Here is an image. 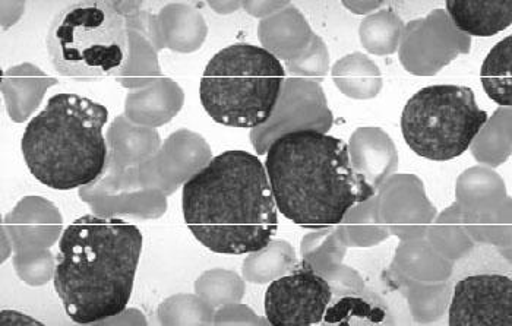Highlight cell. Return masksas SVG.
I'll list each match as a JSON object with an SVG mask.
<instances>
[{
  "label": "cell",
  "mask_w": 512,
  "mask_h": 326,
  "mask_svg": "<svg viewBox=\"0 0 512 326\" xmlns=\"http://www.w3.org/2000/svg\"><path fill=\"white\" fill-rule=\"evenodd\" d=\"M333 299L330 284L312 268L273 281L265 291V315L274 326L321 324Z\"/></svg>",
  "instance_id": "obj_8"
},
{
  "label": "cell",
  "mask_w": 512,
  "mask_h": 326,
  "mask_svg": "<svg viewBox=\"0 0 512 326\" xmlns=\"http://www.w3.org/2000/svg\"><path fill=\"white\" fill-rule=\"evenodd\" d=\"M483 88L499 106H512V39L499 41L482 66Z\"/></svg>",
  "instance_id": "obj_12"
},
{
  "label": "cell",
  "mask_w": 512,
  "mask_h": 326,
  "mask_svg": "<svg viewBox=\"0 0 512 326\" xmlns=\"http://www.w3.org/2000/svg\"><path fill=\"white\" fill-rule=\"evenodd\" d=\"M142 242L141 230L119 218L82 215L66 227L53 284L71 321L88 325L125 312Z\"/></svg>",
  "instance_id": "obj_3"
},
{
  "label": "cell",
  "mask_w": 512,
  "mask_h": 326,
  "mask_svg": "<svg viewBox=\"0 0 512 326\" xmlns=\"http://www.w3.org/2000/svg\"><path fill=\"white\" fill-rule=\"evenodd\" d=\"M451 326H512V281L505 275H473L454 288Z\"/></svg>",
  "instance_id": "obj_9"
},
{
  "label": "cell",
  "mask_w": 512,
  "mask_h": 326,
  "mask_svg": "<svg viewBox=\"0 0 512 326\" xmlns=\"http://www.w3.org/2000/svg\"><path fill=\"white\" fill-rule=\"evenodd\" d=\"M322 321L340 326L393 325L390 310L375 294L343 297L327 307Z\"/></svg>",
  "instance_id": "obj_11"
},
{
  "label": "cell",
  "mask_w": 512,
  "mask_h": 326,
  "mask_svg": "<svg viewBox=\"0 0 512 326\" xmlns=\"http://www.w3.org/2000/svg\"><path fill=\"white\" fill-rule=\"evenodd\" d=\"M277 210L305 229L340 224L375 188L357 173L346 142L315 129L274 139L265 160Z\"/></svg>",
  "instance_id": "obj_2"
},
{
  "label": "cell",
  "mask_w": 512,
  "mask_h": 326,
  "mask_svg": "<svg viewBox=\"0 0 512 326\" xmlns=\"http://www.w3.org/2000/svg\"><path fill=\"white\" fill-rule=\"evenodd\" d=\"M128 44L125 18L106 0L66 6L53 18L46 39L53 68L69 78L115 74L128 59Z\"/></svg>",
  "instance_id": "obj_6"
},
{
  "label": "cell",
  "mask_w": 512,
  "mask_h": 326,
  "mask_svg": "<svg viewBox=\"0 0 512 326\" xmlns=\"http://www.w3.org/2000/svg\"><path fill=\"white\" fill-rule=\"evenodd\" d=\"M284 77L283 65L273 53L254 44H232L208 62L199 97L214 122L258 128L273 116Z\"/></svg>",
  "instance_id": "obj_5"
},
{
  "label": "cell",
  "mask_w": 512,
  "mask_h": 326,
  "mask_svg": "<svg viewBox=\"0 0 512 326\" xmlns=\"http://www.w3.org/2000/svg\"><path fill=\"white\" fill-rule=\"evenodd\" d=\"M182 211L195 239L211 252L246 255L267 248L278 210L264 164L246 151H226L183 185Z\"/></svg>",
  "instance_id": "obj_1"
},
{
  "label": "cell",
  "mask_w": 512,
  "mask_h": 326,
  "mask_svg": "<svg viewBox=\"0 0 512 326\" xmlns=\"http://www.w3.org/2000/svg\"><path fill=\"white\" fill-rule=\"evenodd\" d=\"M107 120L109 110L90 98L66 93L49 98L21 139L22 157L34 179L55 191L99 179L107 161Z\"/></svg>",
  "instance_id": "obj_4"
},
{
  "label": "cell",
  "mask_w": 512,
  "mask_h": 326,
  "mask_svg": "<svg viewBox=\"0 0 512 326\" xmlns=\"http://www.w3.org/2000/svg\"><path fill=\"white\" fill-rule=\"evenodd\" d=\"M486 122L488 113L479 109L470 88L432 85L407 101L401 132L420 157L448 161L469 150Z\"/></svg>",
  "instance_id": "obj_7"
},
{
  "label": "cell",
  "mask_w": 512,
  "mask_h": 326,
  "mask_svg": "<svg viewBox=\"0 0 512 326\" xmlns=\"http://www.w3.org/2000/svg\"><path fill=\"white\" fill-rule=\"evenodd\" d=\"M455 28L474 37H492L510 27L511 2H447Z\"/></svg>",
  "instance_id": "obj_10"
}]
</instances>
